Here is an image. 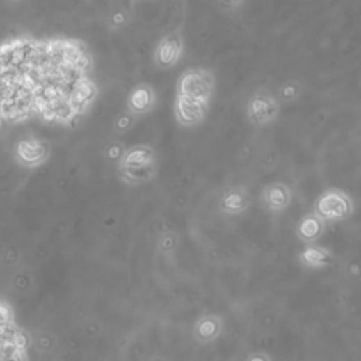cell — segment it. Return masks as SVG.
Segmentation results:
<instances>
[{"label": "cell", "instance_id": "cell-4", "mask_svg": "<svg viewBox=\"0 0 361 361\" xmlns=\"http://www.w3.org/2000/svg\"><path fill=\"white\" fill-rule=\"evenodd\" d=\"M314 214L325 223L343 222L354 214V200L347 192L339 188H330L316 198Z\"/></svg>", "mask_w": 361, "mask_h": 361}, {"label": "cell", "instance_id": "cell-9", "mask_svg": "<svg viewBox=\"0 0 361 361\" xmlns=\"http://www.w3.org/2000/svg\"><path fill=\"white\" fill-rule=\"evenodd\" d=\"M251 193L244 185H233L225 189L219 198L218 209L222 215L239 216L251 206Z\"/></svg>", "mask_w": 361, "mask_h": 361}, {"label": "cell", "instance_id": "cell-1", "mask_svg": "<svg viewBox=\"0 0 361 361\" xmlns=\"http://www.w3.org/2000/svg\"><path fill=\"white\" fill-rule=\"evenodd\" d=\"M97 96L93 57L82 40L19 34L0 41V126H72Z\"/></svg>", "mask_w": 361, "mask_h": 361}, {"label": "cell", "instance_id": "cell-13", "mask_svg": "<svg viewBox=\"0 0 361 361\" xmlns=\"http://www.w3.org/2000/svg\"><path fill=\"white\" fill-rule=\"evenodd\" d=\"M326 223L314 212L306 214L299 219L295 227V234L303 244H316L318 240L325 234Z\"/></svg>", "mask_w": 361, "mask_h": 361}, {"label": "cell", "instance_id": "cell-8", "mask_svg": "<svg viewBox=\"0 0 361 361\" xmlns=\"http://www.w3.org/2000/svg\"><path fill=\"white\" fill-rule=\"evenodd\" d=\"M157 105V93L150 83H137L126 97V111L136 119L151 113Z\"/></svg>", "mask_w": 361, "mask_h": 361}, {"label": "cell", "instance_id": "cell-10", "mask_svg": "<svg viewBox=\"0 0 361 361\" xmlns=\"http://www.w3.org/2000/svg\"><path fill=\"white\" fill-rule=\"evenodd\" d=\"M51 154V147L47 141L40 138H26L17 144V161L26 168H37L42 166Z\"/></svg>", "mask_w": 361, "mask_h": 361}, {"label": "cell", "instance_id": "cell-17", "mask_svg": "<svg viewBox=\"0 0 361 361\" xmlns=\"http://www.w3.org/2000/svg\"><path fill=\"white\" fill-rule=\"evenodd\" d=\"M133 22V13L127 5H115L106 16V27L111 33H119L127 29Z\"/></svg>", "mask_w": 361, "mask_h": 361}, {"label": "cell", "instance_id": "cell-18", "mask_svg": "<svg viewBox=\"0 0 361 361\" xmlns=\"http://www.w3.org/2000/svg\"><path fill=\"white\" fill-rule=\"evenodd\" d=\"M179 241H181V239L177 232H174V230L163 232L157 239V251L161 255L167 257V259H171L179 247Z\"/></svg>", "mask_w": 361, "mask_h": 361}, {"label": "cell", "instance_id": "cell-15", "mask_svg": "<svg viewBox=\"0 0 361 361\" xmlns=\"http://www.w3.org/2000/svg\"><path fill=\"white\" fill-rule=\"evenodd\" d=\"M119 178L123 184L130 186H140L151 182L159 174L157 163L141 167H118Z\"/></svg>", "mask_w": 361, "mask_h": 361}, {"label": "cell", "instance_id": "cell-20", "mask_svg": "<svg viewBox=\"0 0 361 361\" xmlns=\"http://www.w3.org/2000/svg\"><path fill=\"white\" fill-rule=\"evenodd\" d=\"M126 148H127V145L123 141H120V140H111V141L106 143L105 147H103V157H105V160L109 164L119 166Z\"/></svg>", "mask_w": 361, "mask_h": 361}, {"label": "cell", "instance_id": "cell-22", "mask_svg": "<svg viewBox=\"0 0 361 361\" xmlns=\"http://www.w3.org/2000/svg\"><path fill=\"white\" fill-rule=\"evenodd\" d=\"M244 6H246V2H240V0H234V2H219V3H216V8L227 16L239 15Z\"/></svg>", "mask_w": 361, "mask_h": 361}, {"label": "cell", "instance_id": "cell-19", "mask_svg": "<svg viewBox=\"0 0 361 361\" xmlns=\"http://www.w3.org/2000/svg\"><path fill=\"white\" fill-rule=\"evenodd\" d=\"M303 93V85L296 81V79H289L285 81L280 88H278V102L284 103H294L296 102Z\"/></svg>", "mask_w": 361, "mask_h": 361}, {"label": "cell", "instance_id": "cell-16", "mask_svg": "<svg viewBox=\"0 0 361 361\" xmlns=\"http://www.w3.org/2000/svg\"><path fill=\"white\" fill-rule=\"evenodd\" d=\"M157 163L156 150L148 144H134L126 148L118 167H141Z\"/></svg>", "mask_w": 361, "mask_h": 361}, {"label": "cell", "instance_id": "cell-11", "mask_svg": "<svg viewBox=\"0 0 361 361\" xmlns=\"http://www.w3.org/2000/svg\"><path fill=\"white\" fill-rule=\"evenodd\" d=\"M292 199L294 193L291 186L282 181L271 182L262 191V203L270 214L285 212L292 204Z\"/></svg>", "mask_w": 361, "mask_h": 361}, {"label": "cell", "instance_id": "cell-2", "mask_svg": "<svg viewBox=\"0 0 361 361\" xmlns=\"http://www.w3.org/2000/svg\"><path fill=\"white\" fill-rule=\"evenodd\" d=\"M0 361H27V337L12 306L0 299Z\"/></svg>", "mask_w": 361, "mask_h": 361}, {"label": "cell", "instance_id": "cell-3", "mask_svg": "<svg viewBox=\"0 0 361 361\" xmlns=\"http://www.w3.org/2000/svg\"><path fill=\"white\" fill-rule=\"evenodd\" d=\"M216 77L214 71L202 67L188 68L184 71L177 82V95L189 97L209 105L215 95Z\"/></svg>", "mask_w": 361, "mask_h": 361}, {"label": "cell", "instance_id": "cell-21", "mask_svg": "<svg viewBox=\"0 0 361 361\" xmlns=\"http://www.w3.org/2000/svg\"><path fill=\"white\" fill-rule=\"evenodd\" d=\"M134 125H136V118L125 109L116 115L112 127L116 134H126L134 127Z\"/></svg>", "mask_w": 361, "mask_h": 361}, {"label": "cell", "instance_id": "cell-12", "mask_svg": "<svg viewBox=\"0 0 361 361\" xmlns=\"http://www.w3.org/2000/svg\"><path fill=\"white\" fill-rule=\"evenodd\" d=\"M225 329V322L218 314H204L199 316L192 328L193 339L199 344H211L216 342Z\"/></svg>", "mask_w": 361, "mask_h": 361}, {"label": "cell", "instance_id": "cell-7", "mask_svg": "<svg viewBox=\"0 0 361 361\" xmlns=\"http://www.w3.org/2000/svg\"><path fill=\"white\" fill-rule=\"evenodd\" d=\"M209 105L177 95L174 100V116L181 127L193 129L200 126L208 116Z\"/></svg>", "mask_w": 361, "mask_h": 361}, {"label": "cell", "instance_id": "cell-5", "mask_svg": "<svg viewBox=\"0 0 361 361\" xmlns=\"http://www.w3.org/2000/svg\"><path fill=\"white\" fill-rule=\"evenodd\" d=\"M281 111V103L277 96L266 88L257 89L247 100L246 115L254 126H267L274 123Z\"/></svg>", "mask_w": 361, "mask_h": 361}, {"label": "cell", "instance_id": "cell-23", "mask_svg": "<svg viewBox=\"0 0 361 361\" xmlns=\"http://www.w3.org/2000/svg\"><path fill=\"white\" fill-rule=\"evenodd\" d=\"M244 361H273V358L270 354H267L264 351H255V353H251L250 355H247Z\"/></svg>", "mask_w": 361, "mask_h": 361}, {"label": "cell", "instance_id": "cell-6", "mask_svg": "<svg viewBox=\"0 0 361 361\" xmlns=\"http://www.w3.org/2000/svg\"><path fill=\"white\" fill-rule=\"evenodd\" d=\"M184 34L181 30L171 31L161 37L152 54V63L159 70L174 68L184 54Z\"/></svg>", "mask_w": 361, "mask_h": 361}, {"label": "cell", "instance_id": "cell-14", "mask_svg": "<svg viewBox=\"0 0 361 361\" xmlns=\"http://www.w3.org/2000/svg\"><path fill=\"white\" fill-rule=\"evenodd\" d=\"M298 262L306 270H323L332 263V252L323 246L309 244L298 254Z\"/></svg>", "mask_w": 361, "mask_h": 361}]
</instances>
